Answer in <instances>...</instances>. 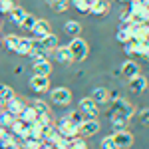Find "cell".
I'll list each match as a JSON object with an SVG mask.
<instances>
[{"instance_id": "f1b7e54d", "label": "cell", "mask_w": 149, "mask_h": 149, "mask_svg": "<svg viewBox=\"0 0 149 149\" xmlns=\"http://www.w3.org/2000/svg\"><path fill=\"white\" fill-rule=\"evenodd\" d=\"M123 50H125V54L127 56H137V50H139V42L137 40H129V42H125L123 44Z\"/></svg>"}, {"instance_id": "5bb4252c", "label": "cell", "mask_w": 149, "mask_h": 149, "mask_svg": "<svg viewBox=\"0 0 149 149\" xmlns=\"http://www.w3.org/2000/svg\"><path fill=\"white\" fill-rule=\"evenodd\" d=\"M54 56H56V60L60 64H72V62H74V56H72V52H70L68 46H58L56 50H54Z\"/></svg>"}, {"instance_id": "d6986e66", "label": "cell", "mask_w": 149, "mask_h": 149, "mask_svg": "<svg viewBox=\"0 0 149 149\" xmlns=\"http://www.w3.org/2000/svg\"><path fill=\"white\" fill-rule=\"evenodd\" d=\"M107 10H109V2L107 0H97L93 6H90V14H93V16H103Z\"/></svg>"}, {"instance_id": "e0dca14e", "label": "cell", "mask_w": 149, "mask_h": 149, "mask_svg": "<svg viewBox=\"0 0 149 149\" xmlns=\"http://www.w3.org/2000/svg\"><path fill=\"white\" fill-rule=\"evenodd\" d=\"M90 97H92L93 102L97 103V107H100V105H105V103L109 102V92H107L105 88H95Z\"/></svg>"}, {"instance_id": "cb8c5ba5", "label": "cell", "mask_w": 149, "mask_h": 149, "mask_svg": "<svg viewBox=\"0 0 149 149\" xmlns=\"http://www.w3.org/2000/svg\"><path fill=\"white\" fill-rule=\"evenodd\" d=\"M30 50H32V40H30V38H20L18 48H16V54H20V56H28Z\"/></svg>"}, {"instance_id": "ac0fdd59", "label": "cell", "mask_w": 149, "mask_h": 149, "mask_svg": "<svg viewBox=\"0 0 149 149\" xmlns=\"http://www.w3.org/2000/svg\"><path fill=\"white\" fill-rule=\"evenodd\" d=\"M115 38H117V42H121V44L129 42V40H131V26H129V24H121L119 30L115 32Z\"/></svg>"}, {"instance_id": "44dd1931", "label": "cell", "mask_w": 149, "mask_h": 149, "mask_svg": "<svg viewBox=\"0 0 149 149\" xmlns=\"http://www.w3.org/2000/svg\"><path fill=\"white\" fill-rule=\"evenodd\" d=\"M18 119H20V121H24L26 125H30V123H34L36 119H38V115H36V111L30 107V105H26V107H24V111L20 113V117H18Z\"/></svg>"}, {"instance_id": "1f68e13d", "label": "cell", "mask_w": 149, "mask_h": 149, "mask_svg": "<svg viewBox=\"0 0 149 149\" xmlns=\"http://www.w3.org/2000/svg\"><path fill=\"white\" fill-rule=\"evenodd\" d=\"M137 121H139V125L149 127V107H143L137 113Z\"/></svg>"}, {"instance_id": "d590c367", "label": "cell", "mask_w": 149, "mask_h": 149, "mask_svg": "<svg viewBox=\"0 0 149 149\" xmlns=\"http://www.w3.org/2000/svg\"><path fill=\"white\" fill-rule=\"evenodd\" d=\"M72 4L76 6V10L81 14H90V6L86 4V0H72Z\"/></svg>"}, {"instance_id": "8d00e7d4", "label": "cell", "mask_w": 149, "mask_h": 149, "mask_svg": "<svg viewBox=\"0 0 149 149\" xmlns=\"http://www.w3.org/2000/svg\"><path fill=\"white\" fill-rule=\"evenodd\" d=\"M52 8H54L56 12H66L70 8V0H58V2L52 4Z\"/></svg>"}, {"instance_id": "ee69618b", "label": "cell", "mask_w": 149, "mask_h": 149, "mask_svg": "<svg viewBox=\"0 0 149 149\" xmlns=\"http://www.w3.org/2000/svg\"><path fill=\"white\" fill-rule=\"evenodd\" d=\"M48 4H50V6H52V4H54V2H58V0H46Z\"/></svg>"}, {"instance_id": "2e32d148", "label": "cell", "mask_w": 149, "mask_h": 149, "mask_svg": "<svg viewBox=\"0 0 149 149\" xmlns=\"http://www.w3.org/2000/svg\"><path fill=\"white\" fill-rule=\"evenodd\" d=\"M32 70H34V76H48L52 74V64L48 60H42V62H34L32 64Z\"/></svg>"}, {"instance_id": "74e56055", "label": "cell", "mask_w": 149, "mask_h": 149, "mask_svg": "<svg viewBox=\"0 0 149 149\" xmlns=\"http://www.w3.org/2000/svg\"><path fill=\"white\" fill-rule=\"evenodd\" d=\"M12 141V133L8 129H4V127H0V145H4V143H10Z\"/></svg>"}, {"instance_id": "603a6c76", "label": "cell", "mask_w": 149, "mask_h": 149, "mask_svg": "<svg viewBox=\"0 0 149 149\" xmlns=\"http://www.w3.org/2000/svg\"><path fill=\"white\" fill-rule=\"evenodd\" d=\"M60 137H62V135H60V129H58L56 125L48 127L46 131H44V141H46V143H52V145H54Z\"/></svg>"}, {"instance_id": "4316f807", "label": "cell", "mask_w": 149, "mask_h": 149, "mask_svg": "<svg viewBox=\"0 0 149 149\" xmlns=\"http://www.w3.org/2000/svg\"><path fill=\"white\" fill-rule=\"evenodd\" d=\"M28 56H30L32 64H34V62H42V60H48V52H46V50H42V48H32Z\"/></svg>"}, {"instance_id": "8fae6325", "label": "cell", "mask_w": 149, "mask_h": 149, "mask_svg": "<svg viewBox=\"0 0 149 149\" xmlns=\"http://www.w3.org/2000/svg\"><path fill=\"white\" fill-rule=\"evenodd\" d=\"M52 32V28H50V22L48 20H36L34 28H32V34H34L36 40H40V38H44Z\"/></svg>"}, {"instance_id": "bcb514c9", "label": "cell", "mask_w": 149, "mask_h": 149, "mask_svg": "<svg viewBox=\"0 0 149 149\" xmlns=\"http://www.w3.org/2000/svg\"><path fill=\"white\" fill-rule=\"evenodd\" d=\"M0 44H2V40H0Z\"/></svg>"}, {"instance_id": "277c9868", "label": "cell", "mask_w": 149, "mask_h": 149, "mask_svg": "<svg viewBox=\"0 0 149 149\" xmlns=\"http://www.w3.org/2000/svg\"><path fill=\"white\" fill-rule=\"evenodd\" d=\"M78 109L84 113V119L88 121V119H95V115H97V109H100V107H97V103L93 102L92 97H81V100H80V107H78Z\"/></svg>"}, {"instance_id": "4dcf8cb0", "label": "cell", "mask_w": 149, "mask_h": 149, "mask_svg": "<svg viewBox=\"0 0 149 149\" xmlns=\"http://www.w3.org/2000/svg\"><path fill=\"white\" fill-rule=\"evenodd\" d=\"M0 97L6 103V102H10L12 97H16V93H14V90H12L10 86H4V84H2V86H0Z\"/></svg>"}, {"instance_id": "f6af8a7d", "label": "cell", "mask_w": 149, "mask_h": 149, "mask_svg": "<svg viewBox=\"0 0 149 149\" xmlns=\"http://www.w3.org/2000/svg\"><path fill=\"white\" fill-rule=\"evenodd\" d=\"M117 2H131V0H117Z\"/></svg>"}, {"instance_id": "f35d334b", "label": "cell", "mask_w": 149, "mask_h": 149, "mask_svg": "<svg viewBox=\"0 0 149 149\" xmlns=\"http://www.w3.org/2000/svg\"><path fill=\"white\" fill-rule=\"evenodd\" d=\"M72 149H88V145H86L84 137H76V139H72Z\"/></svg>"}, {"instance_id": "7a4b0ae2", "label": "cell", "mask_w": 149, "mask_h": 149, "mask_svg": "<svg viewBox=\"0 0 149 149\" xmlns=\"http://www.w3.org/2000/svg\"><path fill=\"white\" fill-rule=\"evenodd\" d=\"M111 103H113V113H121L125 115V117H133V113H135V105L131 102H127L125 97H117V100H111Z\"/></svg>"}, {"instance_id": "d6a6232c", "label": "cell", "mask_w": 149, "mask_h": 149, "mask_svg": "<svg viewBox=\"0 0 149 149\" xmlns=\"http://www.w3.org/2000/svg\"><path fill=\"white\" fill-rule=\"evenodd\" d=\"M40 125L44 127V129H48V127H52L54 125V121H52V117H50V113H42V115H38V119H36Z\"/></svg>"}, {"instance_id": "7c38bea8", "label": "cell", "mask_w": 149, "mask_h": 149, "mask_svg": "<svg viewBox=\"0 0 149 149\" xmlns=\"http://www.w3.org/2000/svg\"><path fill=\"white\" fill-rule=\"evenodd\" d=\"M129 90L133 93H143L145 90H147V78L145 76H135V78H131L129 80Z\"/></svg>"}, {"instance_id": "83f0119b", "label": "cell", "mask_w": 149, "mask_h": 149, "mask_svg": "<svg viewBox=\"0 0 149 149\" xmlns=\"http://www.w3.org/2000/svg\"><path fill=\"white\" fill-rule=\"evenodd\" d=\"M16 121V117L14 115H10L8 111H0V127H4V129H10V125Z\"/></svg>"}, {"instance_id": "5b68a950", "label": "cell", "mask_w": 149, "mask_h": 149, "mask_svg": "<svg viewBox=\"0 0 149 149\" xmlns=\"http://www.w3.org/2000/svg\"><path fill=\"white\" fill-rule=\"evenodd\" d=\"M111 139H113L115 147L117 149H129L131 145H133V135L129 133V131H115L113 135H111Z\"/></svg>"}, {"instance_id": "ab89813d", "label": "cell", "mask_w": 149, "mask_h": 149, "mask_svg": "<svg viewBox=\"0 0 149 149\" xmlns=\"http://www.w3.org/2000/svg\"><path fill=\"white\" fill-rule=\"evenodd\" d=\"M102 149H117L113 143V139H111V135H107V137L102 139Z\"/></svg>"}, {"instance_id": "3957f363", "label": "cell", "mask_w": 149, "mask_h": 149, "mask_svg": "<svg viewBox=\"0 0 149 149\" xmlns=\"http://www.w3.org/2000/svg\"><path fill=\"white\" fill-rule=\"evenodd\" d=\"M50 95H52V103H56L60 107H68L72 103V92L68 88H56V90H52Z\"/></svg>"}, {"instance_id": "7bdbcfd3", "label": "cell", "mask_w": 149, "mask_h": 149, "mask_svg": "<svg viewBox=\"0 0 149 149\" xmlns=\"http://www.w3.org/2000/svg\"><path fill=\"white\" fill-rule=\"evenodd\" d=\"M0 109H4V100L0 97Z\"/></svg>"}, {"instance_id": "30bf717a", "label": "cell", "mask_w": 149, "mask_h": 149, "mask_svg": "<svg viewBox=\"0 0 149 149\" xmlns=\"http://www.w3.org/2000/svg\"><path fill=\"white\" fill-rule=\"evenodd\" d=\"M119 72H121V76H123V78L131 80V78L139 76V64H137V62H133V60H127V62L121 64Z\"/></svg>"}, {"instance_id": "ba28073f", "label": "cell", "mask_w": 149, "mask_h": 149, "mask_svg": "<svg viewBox=\"0 0 149 149\" xmlns=\"http://www.w3.org/2000/svg\"><path fill=\"white\" fill-rule=\"evenodd\" d=\"M28 86L38 93H44L50 90V78L48 76H32L30 81H28Z\"/></svg>"}, {"instance_id": "ffe728a7", "label": "cell", "mask_w": 149, "mask_h": 149, "mask_svg": "<svg viewBox=\"0 0 149 149\" xmlns=\"http://www.w3.org/2000/svg\"><path fill=\"white\" fill-rule=\"evenodd\" d=\"M64 32L68 36H74V38H78L81 32V26L80 22H76V20H68V22H64Z\"/></svg>"}, {"instance_id": "6da1fadb", "label": "cell", "mask_w": 149, "mask_h": 149, "mask_svg": "<svg viewBox=\"0 0 149 149\" xmlns=\"http://www.w3.org/2000/svg\"><path fill=\"white\" fill-rule=\"evenodd\" d=\"M68 48H70V52H72V56H74V62H84L88 58V52H90L86 40H81V38H74L68 44Z\"/></svg>"}, {"instance_id": "9a60e30c", "label": "cell", "mask_w": 149, "mask_h": 149, "mask_svg": "<svg viewBox=\"0 0 149 149\" xmlns=\"http://www.w3.org/2000/svg\"><path fill=\"white\" fill-rule=\"evenodd\" d=\"M38 42H40V48L46 50V52H52V50H56V48L60 46V44H58V36L52 34V32L48 36H44V38H40Z\"/></svg>"}, {"instance_id": "52a82bcc", "label": "cell", "mask_w": 149, "mask_h": 149, "mask_svg": "<svg viewBox=\"0 0 149 149\" xmlns=\"http://www.w3.org/2000/svg\"><path fill=\"white\" fill-rule=\"evenodd\" d=\"M56 127L60 129V135H62V137H66V139H70V141H72V139H76V137H80V135H78V127L74 125V123H70L66 117H64Z\"/></svg>"}, {"instance_id": "b9f144b4", "label": "cell", "mask_w": 149, "mask_h": 149, "mask_svg": "<svg viewBox=\"0 0 149 149\" xmlns=\"http://www.w3.org/2000/svg\"><path fill=\"white\" fill-rule=\"evenodd\" d=\"M95 2H97V0H86V4H88V6H93Z\"/></svg>"}, {"instance_id": "e575fe53", "label": "cell", "mask_w": 149, "mask_h": 149, "mask_svg": "<svg viewBox=\"0 0 149 149\" xmlns=\"http://www.w3.org/2000/svg\"><path fill=\"white\" fill-rule=\"evenodd\" d=\"M14 6H16V4H14L12 0H0V16H2V14H10V10Z\"/></svg>"}, {"instance_id": "484cf974", "label": "cell", "mask_w": 149, "mask_h": 149, "mask_svg": "<svg viewBox=\"0 0 149 149\" xmlns=\"http://www.w3.org/2000/svg\"><path fill=\"white\" fill-rule=\"evenodd\" d=\"M32 109L36 111V115H42V113H50V107H48L46 102H42V100H32V103H28Z\"/></svg>"}, {"instance_id": "60d3db41", "label": "cell", "mask_w": 149, "mask_h": 149, "mask_svg": "<svg viewBox=\"0 0 149 149\" xmlns=\"http://www.w3.org/2000/svg\"><path fill=\"white\" fill-rule=\"evenodd\" d=\"M22 72H24V68H22V66H16V68H14V76H20Z\"/></svg>"}, {"instance_id": "836d02e7", "label": "cell", "mask_w": 149, "mask_h": 149, "mask_svg": "<svg viewBox=\"0 0 149 149\" xmlns=\"http://www.w3.org/2000/svg\"><path fill=\"white\" fill-rule=\"evenodd\" d=\"M36 24V16H32V14H26V18H24V22L20 24L24 30H28V32H32V28H34Z\"/></svg>"}, {"instance_id": "8992f818", "label": "cell", "mask_w": 149, "mask_h": 149, "mask_svg": "<svg viewBox=\"0 0 149 149\" xmlns=\"http://www.w3.org/2000/svg\"><path fill=\"white\" fill-rule=\"evenodd\" d=\"M100 131V121L97 119H88V121H84L80 127H78V135L80 137H92Z\"/></svg>"}, {"instance_id": "7402d4cb", "label": "cell", "mask_w": 149, "mask_h": 149, "mask_svg": "<svg viewBox=\"0 0 149 149\" xmlns=\"http://www.w3.org/2000/svg\"><path fill=\"white\" fill-rule=\"evenodd\" d=\"M26 14H28V12L24 10L22 6H14V8L10 10V18H12V22H14V24L20 26V24L24 22V18H26Z\"/></svg>"}, {"instance_id": "9c48e42d", "label": "cell", "mask_w": 149, "mask_h": 149, "mask_svg": "<svg viewBox=\"0 0 149 149\" xmlns=\"http://www.w3.org/2000/svg\"><path fill=\"white\" fill-rule=\"evenodd\" d=\"M24 107H26V103H24L22 100H18V97H12L10 102L4 103V111H8L10 115H14L16 119L20 117V113L24 111Z\"/></svg>"}, {"instance_id": "4fadbf2b", "label": "cell", "mask_w": 149, "mask_h": 149, "mask_svg": "<svg viewBox=\"0 0 149 149\" xmlns=\"http://www.w3.org/2000/svg\"><path fill=\"white\" fill-rule=\"evenodd\" d=\"M109 121H111L113 131H125V129H127V123H129V117H125V115H121V113H113V111H111Z\"/></svg>"}, {"instance_id": "d4e9b609", "label": "cell", "mask_w": 149, "mask_h": 149, "mask_svg": "<svg viewBox=\"0 0 149 149\" xmlns=\"http://www.w3.org/2000/svg\"><path fill=\"white\" fill-rule=\"evenodd\" d=\"M66 119H68L70 123H74L76 127H80L81 123L86 121V119H84V113H81L80 109H72V111H70V113L66 115Z\"/></svg>"}, {"instance_id": "f546056e", "label": "cell", "mask_w": 149, "mask_h": 149, "mask_svg": "<svg viewBox=\"0 0 149 149\" xmlns=\"http://www.w3.org/2000/svg\"><path fill=\"white\" fill-rule=\"evenodd\" d=\"M18 42H20V36H16V34H8L6 38H4V44H6V48H8L10 52H16Z\"/></svg>"}]
</instances>
